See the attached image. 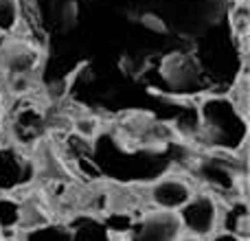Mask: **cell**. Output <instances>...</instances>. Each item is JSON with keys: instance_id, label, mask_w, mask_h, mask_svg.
<instances>
[{"instance_id": "6da1fadb", "label": "cell", "mask_w": 250, "mask_h": 241, "mask_svg": "<svg viewBox=\"0 0 250 241\" xmlns=\"http://www.w3.org/2000/svg\"><path fill=\"white\" fill-rule=\"evenodd\" d=\"M178 217H180L182 230L198 237H207L215 230L217 220H220V211L217 204L211 195H191L180 208H178Z\"/></svg>"}, {"instance_id": "7a4b0ae2", "label": "cell", "mask_w": 250, "mask_h": 241, "mask_svg": "<svg viewBox=\"0 0 250 241\" xmlns=\"http://www.w3.org/2000/svg\"><path fill=\"white\" fill-rule=\"evenodd\" d=\"M182 235V224L176 211H156L147 213L143 220L132 224L129 239L132 241H178Z\"/></svg>"}, {"instance_id": "3957f363", "label": "cell", "mask_w": 250, "mask_h": 241, "mask_svg": "<svg viewBox=\"0 0 250 241\" xmlns=\"http://www.w3.org/2000/svg\"><path fill=\"white\" fill-rule=\"evenodd\" d=\"M191 195H193L191 186L176 176L160 178L151 186V202L156 204V208H165V211H178Z\"/></svg>"}, {"instance_id": "277c9868", "label": "cell", "mask_w": 250, "mask_h": 241, "mask_svg": "<svg viewBox=\"0 0 250 241\" xmlns=\"http://www.w3.org/2000/svg\"><path fill=\"white\" fill-rule=\"evenodd\" d=\"M70 228V241H110V230L105 224L92 220V217H79Z\"/></svg>"}, {"instance_id": "5b68a950", "label": "cell", "mask_w": 250, "mask_h": 241, "mask_svg": "<svg viewBox=\"0 0 250 241\" xmlns=\"http://www.w3.org/2000/svg\"><path fill=\"white\" fill-rule=\"evenodd\" d=\"M24 241H70V228L64 224H40L29 228Z\"/></svg>"}, {"instance_id": "8992f818", "label": "cell", "mask_w": 250, "mask_h": 241, "mask_svg": "<svg viewBox=\"0 0 250 241\" xmlns=\"http://www.w3.org/2000/svg\"><path fill=\"white\" fill-rule=\"evenodd\" d=\"M226 233H233L242 239H248V213L246 206H235L226 217Z\"/></svg>"}, {"instance_id": "52a82bcc", "label": "cell", "mask_w": 250, "mask_h": 241, "mask_svg": "<svg viewBox=\"0 0 250 241\" xmlns=\"http://www.w3.org/2000/svg\"><path fill=\"white\" fill-rule=\"evenodd\" d=\"M20 221V204L13 200H0V230H11Z\"/></svg>"}, {"instance_id": "ba28073f", "label": "cell", "mask_w": 250, "mask_h": 241, "mask_svg": "<svg viewBox=\"0 0 250 241\" xmlns=\"http://www.w3.org/2000/svg\"><path fill=\"white\" fill-rule=\"evenodd\" d=\"M40 224H46V217L42 215V211H40L35 204H24V206H20V221H18V226L29 230Z\"/></svg>"}, {"instance_id": "9c48e42d", "label": "cell", "mask_w": 250, "mask_h": 241, "mask_svg": "<svg viewBox=\"0 0 250 241\" xmlns=\"http://www.w3.org/2000/svg\"><path fill=\"white\" fill-rule=\"evenodd\" d=\"M18 22V7L13 0H0V31H11Z\"/></svg>"}, {"instance_id": "30bf717a", "label": "cell", "mask_w": 250, "mask_h": 241, "mask_svg": "<svg viewBox=\"0 0 250 241\" xmlns=\"http://www.w3.org/2000/svg\"><path fill=\"white\" fill-rule=\"evenodd\" d=\"M105 228L112 230V233H127L129 228H132V220L125 215H114L110 217V221L105 224Z\"/></svg>"}, {"instance_id": "8fae6325", "label": "cell", "mask_w": 250, "mask_h": 241, "mask_svg": "<svg viewBox=\"0 0 250 241\" xmlns=\"http://www.w3.org/2000/svg\"><path fill=\"white\" fill-rule=\"evenodd\" d=\"M211 241H246V239L237 237V235H233V233H222V235H215Z\"/></svg>"}, {"instance_id": "7c38bea8", "label": "cell", "mask_w": 250, "mask_h": 241, "mask_svg": "<svg viewBox=\"0 0 250 241\" xmlns=\"http://www.w3.org/2000/svg\"><path fill=\"white\" fill-rule=\"evenodd\" d=\"M178 241H202V237H198V235H187V237H178Z\"/></svg>"}, {"instance_id": "4fadbf2b", "label": "cell", "mask_w": 250, "mask_h": 241, "mask_svg": "<svg viewBox=\"0 0 250 241\" xmlns=\"http://www.w3.org/2000/svg\"><path fill=\"white\" fill-rule=\"evenodd\" d=\"M0 120H2V95H0Z\"/></svg>"}, {"instance_id": "5bb4252c", "label": "cell", "mask_w": 250, "mask_h": 241, "mask_svg": "<svg viewBox=\"0 0 250 241\" xmlns=\"http://www.w3.org/2000/svg\"><path fill=\"white\" fill-rule=\"evenodd\" d=\"M0 241H13V239H9V237H7V239H0Z\"/></svg>"}, {"instance_id": "9a60e30c", "label": "cell", "mask_w": 250, "mask_h": 241, "mask_svg": "<svg viewBox=\"0 0 250 241\" xmlns=\"http://www.w3.org/2000/svg\"><path fill=\"white\" fill-rule=\"evenodd\" d=\"M0 239H2V230H0Z\"/></svg>"}]
</instances>
